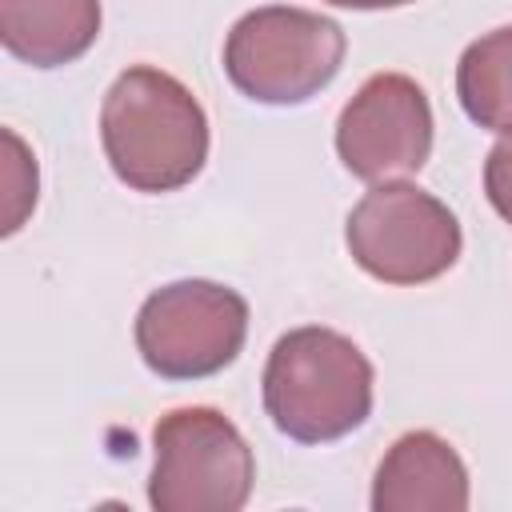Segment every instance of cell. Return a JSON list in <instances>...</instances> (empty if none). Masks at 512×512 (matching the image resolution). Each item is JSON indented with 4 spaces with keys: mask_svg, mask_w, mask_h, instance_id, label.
Here are the masks:
<instances>
[{
    "mask_svg": "<svg viewBox=\"0 0 512 512\" xmlns=\"http://www.w3.org/2000/svg\"><path fill=\"white\" fill-rule=\"evenodd\" d=\"M100 144L116 180L132 192H176L208 160V116L176 76L136 64L104 92Z\"/></svg>",
    "mask_w": 512,
    "mask_h": 512,
    "instance_id": "1",
    "label": "cell"
},
{
    "mask_svg": "<svg viewBox=\"0 0 512 512\" xmlns=\"http://www.w3.org/2000/svg\"><path fill=\"white\" fill-rule=\"evenodd\" d=\"M372 364L332 328L284 332L264 364V412L300 444H328L356 432L372 412Z\"/></svg>",
    "mask_w": 512,
    "mask_h": 512,
    "instance_id": "2",
    "label": "cell"
},
{
    "mask_svg": "<svg viewBox=\"0 0 512 512\" xmlns=\"http://www.w3.org/2000/svg\"><path fill=\"white\" fill-rule=\"evenodd\" d=\"M348 36L332 16L268 4L244 12L224 40L228 80L256 104H304L344 64Z\"/></svg>",
    "mask_w": 512,
    "mask_h": 512,
    "instance_id": "3",
    "label": "cell"
},
{
    "mask_svg": "<svg viewBox=\"0 0 512 512\" xmlns=\"http://www.w3.org/2000/svg\"><path fill=\"white\" fill-rule=\"evenodd\" d=\"M256 460L240 428L216 408H176L152 428L148 504L156 512H240Z\"/></svg>",
    "mask_w": 512,
    "mask_h": 512,
    "instance_id": "4",
    "label": "cell"
},
{
    "mask_svg": "<svg viewBox=\"0 0 512 512\" xmlns=\"http://www.w3.org/2000/svg\"><path fill=\"white\" fill-rule=\"evenodd\" d=\"M344 244L372 280L428 284L460 260L464 236L444 200L416 184L384 180L348 212Z\"/></svg>",
    "mask_w": 512,
    "mask_h": 512,
    "instance_id": "5",
    "label": "cell"
},
{
    "mask_svg": "<svg viewBox=\"0 0 512 512\" xmlns=\"http://www.w3.org/2000/svg\"><path fill=\"white\" fill-rule=\"evenodd\" d=\"M248 336V300L216 280H176L156 288L136 312L140 360L164 380H204L224 372Z\"/></svg>",
    "mask_w": 512,
    "mask_h": 512,
    "instance_id": "6",
    "label": "cell"
},
{
    "mask_svg": "<svg viewBox=\"0 0 512 512\" xmlns=\"http://www.w3.org/2000/svg\"><path fill=\"white\" fill-rule=\"evenodd\" d=\"M340 164L368 184L416 176L432 156V104L404 72L368 76L336 120Z\"/></svg>",
    "mask_w": 512,
    "mask_h": 512,
    "instance_id": "7",
    "label": "cell"
},
{
    "mask_svg": "<svg viewBox=\"0 0 512 512\" xmlns=\"http://www.w3.org/2000/svg\"><path fill=\"white\" fill-rule=\"evenodd\" d=\"M468 468L436 432H404L372 480V512H464Z\"/></svg>",
    "mask_w": 512,
    "mask_h": 512,
    "instance_id": "8",
    "label": "cell"
},
{
    "mask_svg": "<svg viewBox=\"0 0 512 512\" xmlns=\"http://www.w3.org/2000/svg\"><path fill=\"white\" fill-rule=\"evenodd\" d=\"M100 36V0H0V44L32 68L80 60Z\"/></svg>",
    "mask_w": 512,
    "mask_h": 512,
    "instance_id": "9",
    "label": "cell"
},
{
    "mask_svg": "<svg viewBox=\"0 0 512 512\" xmlns=\"http://www.w3.org/2000/svg\"><path fill=\"white\" fill-rule=\"evenodd\" d=\"M456 96L472 124L512 132V24L472 40L456 64Z\"/></svg>",
    "mask_w": 512,
    "mask_h": 512,
    "instance_id": "10",
    "label": "cell"
},
{
    "mask_svg": "<svg viewBox=\"0 0 512 512\" xmlns=\"http://www.w3.org/2000/svg\"><path fill=\"white\" fill-rule=\"evenodd\" d=\"M0 140H4V224H0V232L12 236L36 208L40 180H36V156L28 152V144L12 128H4Z\"/></svg>",
    "mask_w": 512,
    "mask_h": 512,
    "instance_id": "11",
    "label": "cell"
},
{
    "mask_svg": "<svg viewBox=\"0 0 512 512\" xmlns=\"http://www.w3.org/2000/svg\"><path fill=\"white\" fill-rule=\"evenodd\" d=\"M484 192H488V204L512 224V132L484 160Z\"/></svg>",
    "mask_w": 512,
    "mask_h": 512,
    "instance_id": "12",
    "label": "cell"
},
{
    "mask_svg": "<svg viewBox=\"0 0 512 512\" xmlns=\"http://www.w3.org/2000/svg\"><path fill=\"white\" fill-rule=\"evenodd\" d=\"M336 8H360V12H376V8H404V4H416V0H328Z\"/></svg>",
    "mask_w": 512,
    "mask_h": 512,
    "instance_id": "13",
    "label": "cell"
}]
</instances>
